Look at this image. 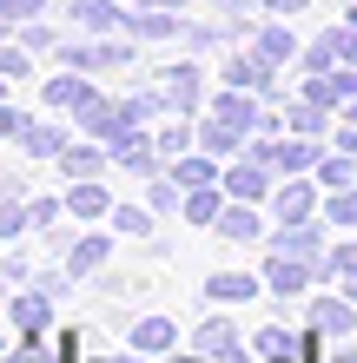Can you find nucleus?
<instances>
[{
  "label": "nucleus",
  "mask_w": 357,
  "mask_h": 363,
  "mask_svg": "<svg viewBox=\"0 0 357 363\" xmlns=\"http://www.w3.org/2000/svg\"><path fill=\"white\" fill-rule=\"evenodd\" d=\"M53 60L73 73H119V67H133V47L126 40H60Z\"/></svg>",
  "instance_id": "1"
},
{
  "label": "nucleus",
  "mask_w": 357,
  "mask_h": 363,
  "mask_svg": "<svg viewBox=\"0 0 357 363\" xmlns=\"http://www.w3.org/2000/svg\"><path fill=\"white\" fill-rule=\"evenodd\" d=\"M73 119H79V133H93V139H106V145L126 133V106H119V99H106V93H93Z\"/></svg>",
  "instance_id": "2"
},
{
  "label": "nucleus",
  "mask_w": 357,
  "mask_h": 363,
  "mask_svg": "<svg viewBox=\"0 0 357 363\" xmlns=\"http://www.w3.org/2000/svg\"><path fill=\"white\" fill-rule=\"evenodd\" d=\"M192 350H199V357H212V363H245V357H238V330H232V317H205V324L192 330Z\"/></svg>",
  "instance_id": "3"
},
{
  "label": "nucleus",
  "mask_w": 357,
  "mask_h": 363,
  "mask_svg": "<svg viewBox=\"0 0 357 363\" xmlns=\"http://www.w3.org/2000/svg\"><path fill=\"white\" fill-rule=\"evenodd\" d=\"M271 60L251 47V53H225V86H245V93H271Z\"/></svg>",
  "instance_id": "4"
},
{
  "label": "nucleus",
  "mask_w": 357,
  "mask_h": 363,
  "mask_svg": "<svg viewBox=\"0 0 357 363\" xmlns=\"http://www.w3.org/2000/svg\"><path fill=\"white\" fill-rule=\"evenodd\" d=\"M311 271H318L311 258H291V251H271V258H265V284L278 291V297H298V291L311 284Z\"/></svg>",
  "instance_id": "5"
},
{
  "label": "nucleus",
  "mask_w": 357,
  "mask_h": 363,
  "mask_svg": "<svg viewBox=\"0 0 357 363\" xmlns=\"http://www.w3.org/2000/svg\"><path fill=\"white\" fill-rule=\"evenodd\" d=\"M47 304H53V297L47 291H20L13 297V304H7V317H13V330H20V344H40V330H47Z\"/></svg>",
  "instance_id": "6"
},
{
  "label": "nucleus",
  "mask_w": 357,
  "mask_h": 363,
  "mask_svg": "<svg viewBox=\"0 0 357 363\" xmlns=\"http://www.w3.org/2000/svg\"><path fill=\"white\" fill-rule=\"evenodd\" d=\"M271 165H258V159H238V165H225V172H219V185H225V199H265V191H271Z\"/></svg>",
  "instance_id": "7"
},
{
  "label": "nucleus",
  "mask_w": 357,
  "mask_h": 363,
  "mask_svg": "<svg viewBox=\"0 0 357 363\" xmlns=\"http://www.w3.org/2000/svg\"><path fill=\"white\" fill-rule=\"evenodd\" d=\"M53 106V113H79V106L93 99V73H73V67H60V79H47V93H40Z\"/></svg>",
  "instance_id": "8"
},
{
  "label": "nucleus",
  "mask_w": 357,
  "mask_h": 363,
  "mask_svg": "<svg viewBox=\"0 0 357 363\" xmlns=\"http://www.w3.org/2000/svg\"><path fill=\"white\" fill-rule=\"evenodd\" d=\"M311 199H318V191H311L304 179H285L278 191H271V218H278V225H304L311 218Z\"/></svg>",
  "instance_id": "9"
},
{
  "label": "nucleus",
  "mask_w": 357,
  "mask_h": 363,
  "mask_svg": "<svg viewBox=\"0 0 357 363\" xmlns=\"http://www.w3.org/2000/svg\"><path fill=\"white\" fill-rule=\"evenodd\" d=\"M73 27H87V33H126V7H119V0H73Z\"/></svg>",
  "instance_id": "10"
},
{
  "label": "nucleus",
  "mask_w": 357,
  "mask_h": 363,
  "mask_svg": "<svg viewBox=\"0 0 357 363\" xmlns=\"http://www.w3.org/2000/svg\"><path fill=\"white\" fill-rule=\"evenodd\" d=\"M67 211H73V218H106L113 199H106L99 179H67Z\"/></svg>",
  "instance_id": "11"
},
{
  "label": "nucleus",
  "mask_w": 357,
  "mask_h": 363,
  "mask_svg": "<svg viewBox=\"0 0 357 363\" xmlns=\"http://www.w3.org/2000/svg\"><path fill=\"white\" fill-rule=\"evenodd\" d=\"M126 33H133V40H172L185 27L172 20V7H133V13H126Z\"/></svg>",
  "instance_id": "12"
},
{
  "label": "nucleus",
  "mask_w": 357,
  "mask_h": 363,
  "mask_svg": "<svg viewBox=\"0 0 357 363\" xmlns=\"http://www.w3.org/2000/svg\"><path fill=\"white\" fill-rule=\"evenodd\" d=\"M172 179H179V191H199V185H219V165H212L205 145H192V152L172 159Z\"/></svg>",
  "instance_id": "13"
},
{
  "label": "nucleus",
  "mask_w": 357,
  "mask_h": 363,
  "mask_svg": "<svg viewBox=\"0 0 357 363\" xmlns=\"http://www.w3.org/2000/svg\"><path fill=\"white\" fill-rule=\"evenodd\" d=\"M172 344H179L172 317H139V324H133V350L139 357H159V350H172Z\"/></svg>",
  "instance_id": "14"
},
{
  "label": "nucleus",
  "mask_w": 357,
  "mask_h": 363,
  "mask_svg": "<svg viewBox=\"0 0 357 363\" xmlns=\"http://www.w3.org/2000/svg\"><path fill=\"white\" fill-rule=\"evenodd\" d=\"M159 93H165L172 113H199V67H172V73L159 79Z\"/></svg>",
  "instance_id": "15"
},
{
  "label": "nucleus",
  "mask_w": 357,
  "mask_h": 363,
  "mask_svg": "<svg viewBox=\"0 0 357 363\" xmlns=\"http://www.w3.org/2000/svg\"><path fill=\"white\" fill-rule=\"evenodd\" d=\"M311 324H318L324 337H351L357 311H351V297H318V304H311Z\"/></svg>",
  "instance_id": "16"
},
{
  "label": "nucleus",
  "mask_w": 357,
  "mask_h": 363,
  "mask_svg": "<svg viewBox=\"0 0 357 363\" xmlns=\"http://www.w3.org/2000/svg\"><path fill=\"white\" fill-rule=\"evenodd\" d=\"M205 297H212V304H251V297H258V277L219 271V277H205Z\"/></svg>",
  "instance_id": "17"
},
{
  "label": "nucleus",
  "mask_w": 357,
  "mask_h": 363,
  "mask_svg": "<svg viewBox=\"0 0 357 363\" xmlns=\"http://www.w3.org/2000/svg\"><path fill=\"white\" fill-rule=\"evenodd\" d=\"M199 145H205L212 159H232L238 145H245V133H238L232 119H219V113H212V119H199Z\"/></svg>",
  "instance_id": "18"
},
{
  "label": "nucleus",
  "mask_w": 357,
  "mask_h": 363,
  "mask_svg": "<svg viewBox=\"0 0 357 363\" xmlns=\"http://www.w3.org/2000/svg\"><path fill=\"white\" fill-rule=\"evenodd\" d=\"M212 113H219V119H232V125H238V133H251V125H258V119H265V113H258V106H251V93H245V86H225V93L212 99Z\"/></svg>",
  "instance_id": "19"
},
{
  "label": "nucleus",
  "mask_w": 357,
  "mask_h": 363,
  "mask_svg": "<svg viewBox=\"0 0 357 363\" xmlns=\"http://www.w3.org/2000/svg\"><path fill=\"white\" fill-rule=\"evenodd\" d=\"M113 165V152H99V145H67V152H60V172L67 179H99Z\"/></svg>",
  "instance_id": "20"
},
{
  "label": "nucleus",
  "mask_w": 357,
  "mask_h": 363,
  "mask_svg": "<svg viewBox=\"0 0 357 363\" xmlns=\"http://www.w3.org/2000/svg\"><path fill=\"white\" fill-rule=\"evenodd\" d=\"M251 40H258V53L271 60V67H285V60H298V33H291L285 20H271V27H258Z\"/></svg>",
  "instance_id": "21"
},
{
  "label": "nucleus",
  "mask_w": 357,
  "mask_h": 363,
  "mask_svg": "<svg viewBox=\"0 0 357 363\" xmlns=\"http://www.w3.org/2000/svg\"><path fill=\"white\" fill-rule=\"evenodd\" d=\"M278 251H291V258H311V264H324V238H318V225H278Z\"/></svg>",
  "instance_id": "22"
},
{
  "label": "nucleus",
  "mask_w": 357,
  "mask_h": 363,
  "mask_svg": "<svg viewBox=\"0 0 357 363\" xmlns=\"http://www.w3.org/2000/svg\"><path fill=\"white\" fill-rule=\"evenodd\" d=\"M20 145H27V159H60L67 152V133H60V125H40V119H27V133H20Z\"/></svg>",
  "instance_id": "23"
},
{
  "label": "nucleus",
  "mask_w": 357,
  "mask_h": 363,
  "mask_svg": "<svg viewBox=\"0 0 357 363\" xmlns=\"http://www.w3.org/2000/svg\"><path fill=\"white\" fill-rule=\"evenodd\" d=\"M106 238H73L67 245V277H87V271H99V264H106Z\"/></svg>",
  "instance_id": "24"
},
{
  "label": "nucleus",
  "mask_w": 357,
  "mask_h": 363,
  "mask_svg": "<svg viewBox=\"0 0 357 363\" xmlns=\"http://www.w3.org/2000/svg\"><path fill=\"white\" fill-rule=\"evenodd\" d=\"M324 113H331V106H318V99H291L285 106V125H291V133H304V139H318L324 133Z\"/></svg>",
  "instance_id": "25"
},
{
  "label": "nucleus",
  "mask_w": 357,
  "mask_h": 363,
  "mask_svg": "<svg viewBox=\"0 0 357 363\" xmlns=\"http://www.w3.org/2000/svg\"><path fill=\"white\" fill-rule=\"evenodd\" d=\"M219 238H238V245H245V238H258V211H251L245 199H238V205H225V211H219Z\"/></svg>",
  "instance_id": "26"
},
{
  "label": "nucleus",
  "mask_w": 357,
  "mask_h": 363,
  "mask_svg": "<svg viewBox=\"0 0 357 363\" xmlns=\"http://www.w3.org/2000/svg\"><path fill=\"white\" fill-rule=\"evenodd\" d=\"M192 145H199V125H185V113H179V119H172V125H165V133H159V152H165V159L192 152Z\"/></svg>",
  "instance_id": "27"
},
{
  "label": "nucleus",
  "mask_w": 357,
  "mask_h": 363,
  "mask_svg": "<svg viewBox=\"0 0 357 363\" xmlns=\"http://www.w3.org/2000/svg\"><path fill=\"white\" fill-rule=\"evenodd\" d=\"M113 231H126V238H145V231H153V211H139V205H113Z\"/></svg>",
  "instance_id": "28"
},
{
  "label": "nucleus",
  "mask_w": 357,
  "mask_h": 363,
  "mask_svg": "<svg viewBox=\"0 0 357 363\" xmlns=\"http://www.w3.org/2000/svg\"><path fill=\"white\" fill-rule=\"evenodd\" d=\"M251 350H258V357H291L298 344H291V330H285V324H271V330H258V337H251Z\"/></svg>",
  "instance_id": "29"
},
{
  "label": "nucleus",
  "mask_w": 357,
  "mask_h": 363,
  "mask_svg": "<svg viewBox=\"0 0 357 363\" xmlns=\"http://www.w3.org/2000/svg\"><path fill=\"white\" fill-rule=\"evenodd\" d=\"M145 205H153L159 218H165V211H185V199H179V179H153V191H145Z\"/></svg>",
  "instance_id": "30"
},
{
  "label": "nucleus",
  "mask_w": 357,
  "mask_h": 363,
  "mask_svg": "<svg viewBox=\"0 0 357 363\" xmlns=\"http://www.w3.org/2000/svg\"><path fill=\"white\" fill-rule=\"evenodd\" d=\"M318 179L338 191V185H351L357 179V165H351V152H331V159H318Z\"/></svg>",
  "instance_id": "31"
},
{
  "label": "nucleus",
  "mask_w": 357,
  "mask_h": 363,
  "mask_svg": "<svg viewBox=\"0 0 357 363\" xmlns=\"http://www.w3.org/2000/svg\"><path fill=\"white\" fill-rule=\"evenodd\" d=\"M20 47H27V53H53V47H60V33H53V27H40V20H20Z\"/></svg>",
  "instance_id": "32"
},
{
  "label": "nucleus",
  "mask_w": 357,
  "mask_h": 363,
  "mask_svg": "<svg viewBox=\"0 0 357 363\" xmlns=\"http://www.w3.org/2000/svg\"><path fill=\"white\" fill-rule=\"evenodd\" d=\"M0 73H7V79H27L33 73V53L13 47V40H0Z\"/></svg>",
  "instance_id": "33"
},
{
  "label": "nucleus",
  "mask_w": 357,
  "mask_h": 363,
  "mask_svg": "<svg viewBox=\"0 0 357 363\" xmlns=\"http://www.w3.org/2000/svg\"><path fill=\"white\" fill-rule=\"evenodd\" d=\"M119 106H126V125H145L165 106V93H133V99H119Z\"/></svg>",
  "instance_id": "34"
},
{
  "label": "nucleus",
  "mask_w": 357,
  "mask_h": 363,
  "mask_svg": "<svg viewBox=\"0 0 357 363\" xmlns=\"http://www.w3.org/2000/svg\"><path fill=\"white\" fill-rule=\"evenodd\" d=\"M60 211H67V199H33V205H27V225H33V231H53Z\"/></svg>",
  "instance_id": "35"
},
{
  "label": "nucleus",
  "mask_w": 357,
  "mask_h": 363,
  "mask_svg": "<svg viewBox=\"0 0 357 363\" xmlns=\"http://www.w3.org/2000/svg\"><path fill=\"white\" fill-rule=\"evenodd\" d=\"M304 67H311V73H331V67H338V40H331V33L311 40V47H304Z\"/></svg>",
  "instance_id": "36"
},
{
  "label": "nucleus",
  "mask_w": 357,
  "mask_h": 363,
  "mask_svg": "<svg viewBox=\"0 0 357 363\" xmlns=\"http://www.w3.org/2000/svg\"><path fill=\"white\" fill-rule=\"evenodd\" d=\"M331 218H338V225H357V185H338V191H331Z\"/></svg>",
  "instance_id": "37"
},
{
  "label": "nucleus",
  "mask_w": 357,
  "mask_h": 363,
  "mask_svg": "<svg viewBox=\"0 0 357 363\" xmlns=\"http://www.w3.org/2000/svg\"><path fill=\"white\" fill-rule=\"evenodd\" d=\"M318 271H331V277H344V284H351V277H357V245H338Z\"/></svg>",
  "instance_id": "38"
},
{
  "label": "nucleus",
  "mask_w": 357,
  "mask_h": 363,
  "mask_svg": "<svg viewBox=\"0 0 357 363\" xmlns=\"http://www.w3.org/2000/svg\"><path fill=\"white\" fill-rule=\"evenodd\" d=\"M27 231V205L20 199H0V238H20Z\"/></svg>",
  "instance_id": "39"
},
{
  "label": "nucleus",
  "mask_w": 357,
  "mask_h": 363,
  "mask_svg": "<svg viewBox=\"0 0 357 363\" xmlns=\"http://www.w3.org/2000/svg\"><path fill=\"white\" fill-rule=\"evenodd\" d=\"M331 40H338V67H357V27H331Z\"/></svg>",
  "instance_id": "40"
},
{
  "label": "nucleus",
  "mask_w": 357,
  "mask_h": 363,
  "mask_svg": "<svg viewBox=\"0 0 357 363\" xmlns=\"http://www.w3.org/2000/svg\"><path fill=\"white\" fill-rule=\"evenodd\" d=\"M20 133H27V113H20V106H7V99H0V139H20Z\"/></svg>",
  "instance_id": "41"
},
{
  "label": "nucleus",
  "mask_w": 357,
  "mask_h": 363,
  "mask_svg": "<svg viewBox=\"0 0 357 363\" xmlns=\"http://www.w3.org/2000/svg\"><path fill=\"white\" fill-rule=\"evenodd\" d=\"M40 7H47V0H0V13H7L13 27H20V20H40Z\"/></svg>",
  "instance_id": "42"
},
{
  "label": "nucleus",
  "mask_w": 357,
  "mask_h": 363,
  "mask_svg": "<svg viewBox=\"0 0 357 363\" xmlns=\"http://www.w3.org/2000/svg\"><path fill=\"white\" fill-rule=\"evenodd\" d=\"M258 7H265V13H278V20H291V13H304L311 0H258Z\"/></svg>",
  "instance_id": "43"
},
{
  "label": "nucleus",
  "mask_w": 357,
  "mask_h": 363,
  "mask_svg": "<svg viewBox=\"0 0 357 363\" xmlns=\"http://www.w3.org/2000/svg\"><path fill=\"white\" fill-rule=\"evenodd\" d=\"M338 145H344V152L357 159V125H344V133H338Z\"/></svg>",
  "instance_id": "44"
},
{
  "label": "nucleus",
  "mask_w": 357,
  "mask_h": 363,
  "mask_svg": "<svg viewBox=\"0 0 357 363\" xmlns=\"http://www.w3.org/2000/svg\"><path fill=\"white\" fill-rule=\"evenodd\" d=\"M0 40H20V27H13V20H7V13H0Z\"/></svg>",
  "instance_id": "45"
},
{
  "label": "nucleus",
  "mask_w": 357,
  "mask_h": 363,
  "mask_svg": "<svg viewBox=\"0 0 357 363\" xmlns=\"http://www.w3.org/2000/svg\"><path fill=\"white\" fill-rule=\"evenodd\" d=\"M153 7H172V13H179V7H185V0H153Z\"/></svg>",
  "instance_id": "46"
},
{
  "label": "nucleus",
  "mask_w": 357,
  "mask_h": 363,
  "mask_svg": "<svg viewBox=\"0 0 357 363\" xmlns=\"http://www.w3.org/2000/svg\"><path fill=\"white\" fill-rule=\"evenodd\" d=\"M7 86H13V79H7V73H0V99H7Z\"/></svg>",
  "instance_id": "47"
},
{
  "label": "nucleus",
  "mask_w": 357,
  "mask_h": 363,
  "mask_svg": "<svg viewBox=\"0 0 357 363\" xmlns=\"http://www.w3.org/2000/svg\"><path fill=\"white\" fill-rule=\"evenodd\" d=\"M185 363H212V357H185Z\"/></svg>",
  "instance_id": "48"
},
{
  "label": "nucleus",
  "mask_w": 357,
  "mask_h": 363,
  "mask_svg": "<svg viewBox=\"0 0 357 363\" xmlns=\"http://www.w3.org/2000/svg\"><path fill=\"white\" fill-rule=\"evenodd\" d=\"M351 125H357V99H351Z\"/></svg>",
  "instance_id": "49"
},
{
  "label": "nucleus",
  "mask_w": 357,
  "mask_h": 363,
  "mask_svg": "<svg viewBox=\"0 0 357 363\" xmlns=\"http://www.w3.org/2000/svg\"><path fill=\"white\" fill-rule=\"evenodd\" d=\"M265 363H291V357H265Z\"/></svg>",
  "instance_id": "50"
},
{
  "label": "nucleus",
  "mask_w": 357,
  "mask_h": 363,
  "mask_svg": "<svg viewBox=\"0 0 357 363\" xmlns=\"http://www.w3.org/2000/svg\"><path fill=\"white\" fill-rule=\"evenodd\" d=\"M351 27H357V13H351Z\"/></svg>",
  "instance_id": "51"
},
{
  "label": "nucleus",
  "mask_w": 357,
  "mask_h": 363,
  "mask_svg": "<svg viewBox=\"0 0 357 363\" xmlns=\"http://www.w3.org/2000/svg\"><path fill=\"white\" fill-rule=\"evenodd\" d=\"M93 363H106V357H93Z\"/></svg>",
  "instance_id": "52"
},
{
  "label": "nucleus",
  "mask_w": 357,
  "mask_h": 363,
  "mask_svg": "<svg viewBox=\"0 0 357 363\" xmlns=\"http://www.w3.org/2000/svg\"><path fill=\"white\" fill-rule=\"evenodd\" d=\"M331 363H338V357H331Z\"/></svg>",
  "instance_id": "53"
},
{
  "label": "nucleus",
  "mask_w": 357,
  "mask_h": 363,
  "mask_svg": "<svg viewBox=\"0 0 357 363\" xmlns=\"http://www.w3.org/2000/svg\"><path fill=\"white\" fill-rule=\"evenodd\" d=\"M20 363H27V357H20Z\"/></svg>",
  "instance_id": "54"
}]
</instances>
